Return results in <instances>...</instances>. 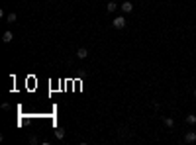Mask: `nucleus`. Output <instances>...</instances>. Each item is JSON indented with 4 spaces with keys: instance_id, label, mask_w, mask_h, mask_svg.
Listing matches in <instances>:
<instances>
[{
    "instance_id": "obj_7",
    "label": "nucleus",
    "mask_w": 196,
    "mask_h": 145,
    "mask_svg": "<svg viewBox=\"0 0 196 145\" xmlns=\"http://www.w3.org/2000/svg\"><path fill=\"white\" fill-rule=\"evenodd\" d=\"M55 137L57 139H63L65 137V130H63V127H57V130H55Z\"/></svg>"
},
{
    "instance_id": "obj_6",
    "label": "nucleus",
    "mask_w": 196,
    "mask_h": 145,
    "mask_svg": "<svg viewBox=\"0 0 196 145\" xmlns=\"http://www.w3.org/2000/svg\"><path fill=\"white\" fill-rule=\"evenodd\" d=\"M106 10L108 12H116V10H118V4H116V2H108L106 4Z\"/></svg>"
},
{
    "instance_id": "obj_4",
    "label": "nucleus",
    "mask_w": 196,
    "mask_h": 145,
    "mask_svg": "<svg viewBox=\"0 0 196 145\" xmlns=\"http://www.w3.org/2000/svg\"><path fill=\"white\" fill-rule=\"evenodd\" d=\"M12 39H14V35H12V31H4V35H2V41H4V43H10Z\"/></svg>"
},
{
    "instance_id": "obj_9",
    "label": "nucleus",
    "mask_w": 196,
    "mask_h": 145,
    "mask_svg": "<svg viewBox=\"0 0 196 145\" xmlns=\"http://www.w3.org/2000/svg\"><path fill=\"white\" fill-rule=\"evenodd\" d=\"M165 126H167V127H173V126H174V120H173V118H165Z\"/></svg>"
},
{
    "instance_id": "obj_10",
    "label": "nucleus",
    "mask_w": 196,
    "mask_h": 145,
    "mask_svg": "<svg viewBox=\"0 0 196 145\" xmlns=\"http://www.w3.org/2000/svg\"><path fill=\"white\" fill-rule=\"evenodd\" d=\"M6 22H10V24H12V22H16V14H14V12L6 16Z\"/></svg>"
},
{
    "instance_id": "obj_12",
    "label": "nucleus",
    "mask_w": 196,
    "mask_h": 145,
    "mask_svg": "<svg viewBox=\"0 0 196 145\" xmlns=\"http://www.w3.org/2000/svg\"><path fill=\"white\" fill-rule=\"evenodd\" d=\"M194 96H196V90H194Z\"/></svg>"
},
{
    "instance_id": "obj_3",
    "label": "nucleus",
    "mask_w": 196,
    "mask_h": 145,
    "mask_svg": "<svg viewBox=\"0 0 196 145\" xmlns=\"http://www.w3.org/2000/svg\"><path fill=\"white\" fill-rule=\"evenodd\" d=\"M131 10H133V4L131 2H122V12H128V14H130Z\"/></svg>"
},
{
    "instance_id": "obj_11",
    "label": "nucleus",
    "mask_w": 196,
    "mask_h": 145,
    "mask_svg": "<svg viewBox=\"0 0 196 145\" xmlns=\"http://www.w3.org/2000/svg\"><path fill=\"white\" fill-rule=\"evenodd\" d=\"M30 143H37V137H35V135H30Z\"/></svg>"
},
{
    "instance_id": "obj_1",
    "label": "nucleus",
    "mask_w": 196,
    "mask_h": 145,
    "mask_svg": "<svg viewBox=\"0 0 196 145\" xmlns=\"http://www.w3.org/2000/svg\"><path fill=\"white\" fill-rule=\"evenodd\" d=\"M112 26H114L116 30H124V28H126V18H124V16L114 18V20H112Z\"/></svg>"
},
{
    "instance_id": "obj_5",
    "label": "nucleus",
    "mask_w": 196,
    "mask_h": 145,
    "mask_svg": "<svg viewBox=\"0 0 196 145\" xmlns=\"http://www.w3.org/2000/svg\"><path fill=\"white\" fill-rule=\"evenodd\" d=\"M86 55H88V51H86L85 47H81V49L77 51V57H78V59H86Z\"/></svg>"
},
{
    "instance_id": "obj_8",
    "label": "nucleus",
    "mask_w": 196,
    "mask_h": 145,
    "mask_svg": "<svg viewBox=\"0 0 196 145\" xmlns=\"http://www.w3.org/2000/svg\"><path fill=\"white\" fill-rule=\"evenodd\" d=\"M186 124L194 126V124H196V116H194V114H188V116H186Z\"/></svg>"
},
{
    "instance_id": "obj_2",
    "label": "nucleus",
    "mask_w": 196,
    "mask_h": 145,
    "mask_svg": "<svg viewBox=\"0 0 196 145\" xmlns=\"http://www.w3.org/2000/svg\"><path fill=\"white\" fill-rule=\"evenodd\" d=\"M184 141L186 143H194L196 141V133H194V131H186V133H184Z\"/></svg>"
}]
</instances>
